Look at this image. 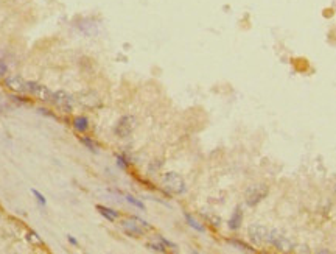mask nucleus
<instances>
[{"instance_id":"obj_12","label":"nucleus","mask_w":336,"mask_h":254,"mask_svg":"<svg viewBox=\"0 0 336 254\" xmlns=\"http://www.w3.org/2000/svg\"><path fill=\"white\" fill-rule=\"evenodd\" d=\"M97 209H98V212H100L103 217H106L109 221H114V220H117V218H119V212L112 211V209H109V208H104V206H97Z\"/></svg>"},{"instance_id":"obj_20","label":"nucleus","mask_w":336,"mask_h":254,"mask_svg":"<svg viewBox=\"0 0 336 254\" xmlns=\"http://www.w3.org/2000/svg\"><path fill=\"white\" fill-rule=\"evenodd\" d=\"M7 72H8V67H7V64L0 60V77H4V75H7Z\"/></svg>"},{"instance_id":"obj_5","label":"nucleus","mask_w":336,"mask_h":254,"mask_svg":"<svg viewBox=\"0 0 336 254\" xmlns=\"http://www.w3.org/2000/svg\"><path fill=\"white\" fill-rule=\"evenodd\" d=\"M272 246H275V248H278V249H282V251H287V249H291L293 248V243L284 236V234H280L278 231H275V230H272V231H269L268 233V239H266Z\"/></svg>"},{"instance_id":"obj_2","label":"nucleus","mask_w":336,"mask_h":254,"mask_svg":"<svg viewBox=\"0 0 336 254\" xmlns=\"http://www.w3.org/2000/svg\"><path fill=\"white\" fill-rule=\"evenodd\" d=\"M268 195V187L265 184H256V186H250L246 193H244V198H246V205L247 206H257L262 200L266 198Z\"/></svg>"},{"instance_id":"obj_6","label":"nucleus","mask_w":336,"mask_h":254,"mask_svg":"<svg viewBox=\"0 0 336 254\" xmlns=\"http://www.w3.org/2000/svg\"><path fill=\"white\" fill-rule=\"evenodd\" d=\"M134 126H135V119L132 116H125L119 120L114 131L119 137H128L132 133Z\"/></svg>"},{"instance_id":"obj_1","label":"nucleus","mask_w":336,"mask_h":254,"mask_svg":"<svg viewBox=\"0 0 336 254\" xmlns=\"http://www.w3.org/2000/svg\"><path fill=\"white\" fill-rule=\"evenodd\" d=\"M162 181H163V187L173 195H181L185 192V181L182 180L181 175H178L175 172L165 173Z\"/></svg>"},{"instance_id":"obj_15","label":"nucleus","mask_w":336,"mask_h":254,"mask_svg":"<svg viewBox=\"0 0 336 254\" xmlns=\"http://www.w3.org/2000/svg\"><path fill=\"white\" fill-rule=\"evenodd\" d=\"M126 198H128V201H129V203H132V205H134V206H137L138 209H142V211L145 209V206H144V203H140L138 200H135V198H134V196H129V195H128V196H126Z\"/></svg>"},{"instance_id":"obj_16","label":"nucleus","mask_w":336,"mask_h":254,"mask_svg":"<svg viewBox=\"0 0 336 254\" xmlns=\"http://www.w3.org/2000/svg\"><path fill=\"white\" fill-rule=\"evenodd\" d=\"M82 144H84V145H88L89 150H92V151H97V150H98V145H95L91 139H82Z\"/></svg>"},{"instance_id":"obj_4","label":"nucleus","mask_w":336,"mask_h":254,"mask_svg":"<svg viewBox=\"0 0 336 254\" xmlns=\"http://www.w3.org/2000/svg\"><path fill=\"white\" fill-rule=\"evenodd\" d=\"M54 106L64 111V112H70L72 111V106H73V98L72 95H69L67 92L64 91H58V92H53V100Z\"/></svg>"},{"instance_id":"obj_13","label":"nucleus","mask_w":336,"mask_h":254,"mask_svg":"<svg viewBox=\"0 0 336 254\" xmlns=\"http://www.w3.org/2000/svg\"><path fill=\"white\" fill-rule=\"evenodd\" d=\"M185 218H187V221H188V224H190V226H191V228H194L196 231H200V233H204V231H206V230H204V226H203V224H200V223L196 221V220H194V218H193L191 215L185 214Z\"/></svg>"},{"instance_id":"obj_14","label":"nucleus","mask_w":336,"mask_h":254,"mask_svg":"<svg viewBox=\"0 0 336 254\" xmlns=\"http://www.w3.org/2000/svg\"><path fill=\"white\" fill-rule=\"evenodd\" d=\"M234 246H237V248H240V249H243V251H254V249H250V246H247V245H244L243 242H240V240H229Z\"/></svg>"},{"instance_id":"obj_17","label":"nucleus","mask_w":336,"mask_h":254,"mask_svg":"<svg viewBox=\"0 0 336 254\" xmlns=\"http://www.w3.org/2000/svg\"><path fill=\"white\" fill-rule=\"evenodd\" d=\"M148 248H150V249H153V251L165 252V246H163V245H160V243H150V245H148Z\"/></svg>"},{"instance_id":"obj_10","label":"nucleus","mask_w":336,"mask_h":254,"mask_svg":"<svg viewBox=\"0 0 336 254\" xmlns=\"http://www.w3.org/2000/svg\"><path fill=\"white\" fill-rule=\"evenodd\" d=\"M241 220H243V212H241L240 208H237L234 215H232V218L229 220V228L231 230H238L241 226Z\"/></svg>"},{"instance_id":"obj_11","label":"nucleus","mask_w":336,"mask_h":254,"mask_svg":"<svg viewBox=\"0 0 336 254\" xmlns=\"http://www.w3.org/2000/svg\"><path fill=\"white\" fill-rule=\"evenodd\" d=\"M73 126H75V130H78L79 133H84V131H88V128H89V122H88V119L84 117V116H78V117H75V120H73Z\"/></svg>"},{"instance_id":"obj_18","label":"nucleus","mask_w":336,"mask_h":254,"mask_svg":"<svg viewBox=\"0 0 336 254\" xmlns=\"http://www.w3.org/2000/svg\"><path fill=\"white\" fill-rule=\"evenodd\" d=\"M28 239H30V242H33V243H36V245H42V240L38 237L36 233H30V234H28Z\"/></svg>"},{"instance_id":"obj_3","label":"nucleus","mask_w":336,"mask_h":254,"mask_svg":"<svg viewBox=\"0 0 336 254\" xmlns=\"http://www.w3.org/2000/svg\"><path fill=\"white\" fill-rule=\"evenodd\" d=\"M123 230L126 231V234H129L131 237H140L145 230H150V224H147L145 221L134 218V220H126L123 221Z\"/></svg>"},{"instance_id":"obj_7","label":"nucleus","mask_w":336,"mask_h":254,"mask_svg":"<svg viewBox=\"0 0 336 254\" xmlns=\"http://www.w3.org/2000/svg\"><path fill=\"white\" fill-rule=\"evenodd\" d=\"M28 92H32L35 97H38L42 101L53 100V92L47 86H42V84H39V83H28Z\"/></svg>"},{"instance_id":"obj_9","label":"nucleus","mask_w":336,"mask_h":254,"mask_svg":"<svg viewBox=\"0 0 336 254\" xmlns=\"http://www.w3.org/2000/svg\"><path fill=\"white\" fill-rule=\"evenodd\" d=\"M5 84H7V86H8L11 91H14V92H28V83L23 81V80L19 78V77H10V78H7Z\"/></svg>"},{"instance_id":"obj_19","label":"nucleus","mask_w":336,"mask_h":254,"mask_svg":"<svg viewBox=\"0 0 336 254\" xmlns=\"http://www.w3.org/2000/svg\"><path fill=\"white\" fill-rule=\"evenodd\" d=\"M32 192H33V195L36 196V200H38V201L41 203V206H45V203H47V201H45V198H44V196H42V195H41V193H39L38 190H35V189H33Z\"/></svg>"},{"instance_id":"obj_8","label":"nucleus","mask_w":336,"mask_h":254,"mask_svg":"<svg viewBox=\"0 0 336 254\" xmlns=\"http://www.w3.org/2000/svg\"><path fill=\"white\" fill-rule=\"evenodd\" d=\"M249 239L256 245H262L268 239V230L262 224H252L249 226Z\"/></svg>"}]
</instances>
